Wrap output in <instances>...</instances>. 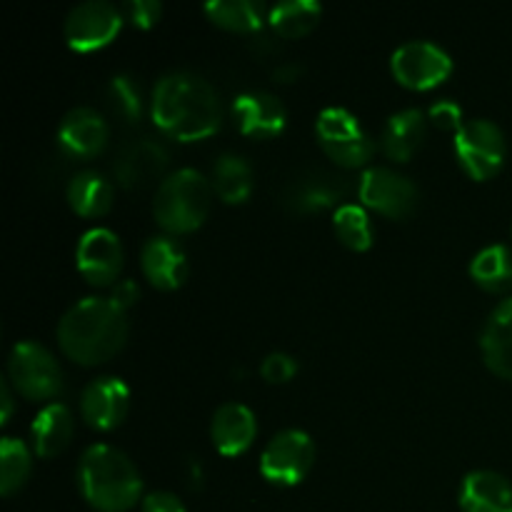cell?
<instances>
[{"label":"cell","mask_w":512,"mask_h":512,"mask_svg":"<svg viewBox=\"0 0 512 512\" xmlns=\"http://www.w3.org/2000/svg\"><path fill=\"white\" fill-rule=\"evenodd\" d=\"M463 512H512V485L495 470H473L460 485Z\"/></svg>","instance_id":"cell-20"},{"label":"cell","mask_w":512,"mask_h":512,"mask_svg":"<svg viewBox=\"0 0 512 512\" xmlns=\"http://www.w3.org/2000/svg\"><path fill=\"white\" fill-rule=\"evenodd\" d=\"M65 198H68L70 208L83 218H100L113 208L115 190L113 183L98 170H80L70 178Z\"/></svg>","instance_id":"cell-24"},{"label":"cell","mask_w":512,"mask_h":512,"mask_svg":"<svg viewBox=\"0 0 512 512\" xmlns=\"http://www.w3.org/2000/svg\"><path fill=\"white\" fill-rule=\"evenodd\" d=\"M33 470V455H30L28 445L20 438H3L0 443V493L10 498L18 493L30 478Z\"/></svg>","instance_id":"cell-30"},{"label":"cell","mask_w":512,"mask_h":512,"mask_svg":"<svg viewBox=\"0 0 512 512\" xmlns=\"http://www.w3.org/2000/svg\"><path fill=\"white\" fill-rule=\"evenodd\" d=\"M233 118L243 135L268 140L283 133L285 123H288V110H285L283 100L270 90H245V93L235 95Z\"/></svg>","instance_id":"cell-16"},{"label":"cell","mask_w":512,"mask_h":512,"mask_svg":"<svg viewBox=\"0 0 512 512\" xmlns=\"http://www.w3.org/2000/svg\"><path fill=\"white\" fill-rule=\"evenodd\" d=\"M455 158L473 180H488L503 168L505 135L493 120H465L453 138Z\"/></svg>","instance_id":"cell-7"},{"label":"cell","mask_w":512,"mask_h":512,"mask_svg":"<svg viewBox=\"0 0 512 512\" xmlns=\"http://www.w3.org/2000/svg\"><path fill=\"white\" fill-rule=\"evenodd\" d=\"M143 273L155 288L175 290L188 278V253L173 235H153L140 250Z\"/></svg>","instance_id":"cell-18"},{"label":"cell","mask_w":512,"mask_h":512,"mask_svg":"<svg viewBox=\"0 0 512 512\" xmlns=\"http://www.w3.org/2000/svg\"><path fill=\"white\" fill-rule=\"evenodd\" d=\"M260 373L268 383H288L295 373H298V363H295L293 355L288 353H270L268 358L260 365Z\"/></svg>","instance_id":"cell-33"},{"label":"cell","mask_w":512,"mask_h":512,"mask_svg":"<svg viewBox=\"0 0 512 512\" xmlns=\"http://www.w3.org/2000/svg\"><path fill=\"white\" fill-rule=\"evenodd\" d=\"M8 380L23 398L50 400L63 390V370L45 345L23 340L8 358Z\"/></svg>","instance_id":"cell-6"},{"label":"cell","mask_w":512,"mask_h":512,"mask_svg":"<svg viewBox=\"0 0 512 512\" xmlns=\"http://www.w3.org/2000/svg\"><path fill=\"white\" fill-rule=\"evenodd\" d=\"M203 10L215 25L225 30H238V33L263 30L265 8L258 0H210Z\"/></svg>","instance_id":"cell-27"},{"label":"cell","mask_w":512,"mask_h":512,"mask_svg":"<svg viewBox=\"0 0 512 512\" xmlns=\"http://www.w3.org/2000/svg\"><path fill=\"white\" fill-rule=\"evenodd\" d=\"M315 463V443L305 430L288 428L273 435L260 455V473L268 483L290 485L303 483Z\"/></svg>","instance_id":"cell-8"},{"label":"cell","mask_w":512,"mask_h":512,"mask_svg":"<svg viewBox=\"0 0 512 512\" xmlns=\"http://www.w3.org/2000/svg\"><path fill=\"white\" fill-rule=\"evenodd\" d=\"M480 350L485 365L498 378L512 380V298L503 300L485 320L480 333Z\"/></svg>","instance_id":"cell-21"},{"label":"cell","mask_w":512,"mask_h":512,"mask_svg":"<svg viewBox=\"0 0 512 512\" xmlns=\"http://www.w3.org/2000/svg\"><path fill=\"white\" fill-rule=\"evenodd\" d=\"M108 138V120L88 105L68 110L58 125V145L73 158H95L108 145Z\"/></svg>","instance_id":"cell-17"},{"label":"cell","mask_w":512,"mask_h":512,"mask_svg":"<svg viewBox=\"0 0 512 512\" xmlns=\"http://www.w3.org/2000/svg\"><path fill=\"white\" fill-rule=\"evenodd\" d=\"M303 73H305L303 65L293 63V60H285V63H280L278 68L273 70V75L278 83H295V80H300V75Z\"/></svg>","instance_id":"cell-37"},{"label":"cell","mask_w":512,"mask_h":512,"mask_svg":"<svg viewBox=\"0 0 512 512\" xmlns=\"http://www.w3.org/2000/svg\"><path fill=\"white\" fill-rule=\"evenodd\" d=\"M105 103H108L110 113L120 120V123L135 125L143 118L145 98H143V85L138 78L128 73L113 75L105 85Z\"/></svg>","instance_id":"cell-29"},{"label":"cell","mask_w":512,"mask_h":512,"mask_svg":"<svg viewBox=\"0 0 512 512\" xmlns=\"http://www.w3.org/2000/svg\"><path fill=\"white\" fill-rule=\"evenodd\" d=\"M210 185H213V190L225 203H245L250 193H253V168H250V163L243 155L223 153L215 158Z\"/></svg>","instance_id":"cell-25"},{"label":"cell","mask_w":512,"mask_h":512,"mask_svg":"<svg viewBox=\"0 0 512 512\" xmlns=\"http://www.w3.org/2000/svg\"><path fill=\"white\" fill-rule=\"evenodd\" d=\"M348 185L343 178L328 173V170H303L280 190V205L288 208L290 213L310 215L330 208L345 198Z\"/></svg>","instance_id":"cell-13"},{"label":"cell","mask_w":512,"mask_h":512,"mask_svg":"<svg viewBox=\"0 0 512 512\" xmlns=\"http://www.w3.org/2000/svg\"><path fill=\"white\" fill-rule=\"evenodd\" d=\"M390 70L405 88L430 90L448 80L453 73V58L433 40H408L393 50Z\"/></svg>","instance_id":"cell-9"},{"label":"cell","mask_w":512,"mask_h":512,"mask_svg":"<svg viewBox=\"0 0 512 512\" xmlns=\"http://www.w3.org/2000/svg\"><path fill=\"white\" fill-rule=\"evenodd\" d=\"M333 230L340 243L350 250L363 253V250H368L373 245V223H370V215L363 205H338L333 215Z\"/></svg>","instance_id":"cell-31"},{"label":"cell","mask_w":512,"mask_h":512,"mask_svg":"<svg viewBox=\"0 0 512 512\" xmlns=\"http://www.w3.org/2000/svg\"><path fill=\"white\" fill-rule=\"evenodd\" d=\"M258 435V420L255 413L243 403H225L215 410L210 423V438L220 455H243Z\"/></svg>","instance_id":"cell-19"},{"label":"cell","mask_w":512,"mask_h":512,"mask_svg":"<svg viewBox=\"0 0 512 512\" xmlns=\"http://www.w3.org/2000/svg\"><path fill=\"white\" fill-rule=\"evenodd\" d=\"M140 512H185L183 500L168 490H155V493L145 495Z\"/></svg>","instance_id":"cell-35"},{"label":"cell","mask_w":512,"mask_h":512,"mask_svg":"<svg viewBox=\"0 0 512 512\" xmlns=\"http://www.w3.org/2000/svg\"><path fill=\"white\" fill-rule=\"evenodd\" d=\"M125 340L128 318L110 298L90 295L78 300L58 323L60 350L80 365L105 363L123 350Z\"/></svg>","instance_id":"cell-2"},{"label":"cell","mask_w":512,"mask_h":512,"mask_svg":"<svg viewBox=\"0 0 512 512\" xmlns=\"http://www.w3.org/2000/svg\"><path fill=\"white\" fill-rule=\"evenodd\" d=\"M75 433V420L68 405L50 403L35 415L30 425V438H33V450L40 458H55L70 445Z\"/></svg>","instance_id":"cell-23"},{"label":"cell","mask_w":512,"mask_h":512,"mask_svg":"<svg viewBox=\"0 0 512 512\" xmlns=\"http://www.w3.org/2000/svg\"><path fill=\"white\" fill-rule=\"evenodd\" d=\"M150 115L165 135L193 143L220 128L223 108L210 80L193 70H170L153 85Z\"/></svg>","instance_id":"cell-1"},{"label":"cell","mask_w":512,"mask_h":512,"mask_svg":"<svg viewBox=\"0 0 512 512\" xmlns=\"http://www.w3.org/2000/svg\"><path fill=\"white\" fill-rule=\"evenodd\" d=\"M213 185L200 170L180 168L165 175L155 190L153 215L170 235L193 233L208 218Z\"/></svg>","instance_id":"cell-4"},{"label":"cell","mask_w":512,"mask_h":512,"mask_svg":"<svg viewBox=\"0 0 512 512\" xmlns=\"http://www.w3.org/2000/svg\"><path fill=\"white\" fill-rule=\"evenodd\" d=\"M470 278L488 293H512V248L495 243L470 260Z\"/></svg>","instance_id":"cell-26"},{"label":"cell","mask_w":512,"mask_h":512,"mask_svg":"<svg viewBox=\"0 0 512 512\" xmlns=\"http://www.w3.org/2000/svg\"><path fill=\"white\" fill-rule=\"evenodd\" d=\"M78 485L83 498L100 512H128L140 500L143 480L123 450L90 445L80 458Z\"/></svg>","instance_id":"cell-3"},{"label":"cell","mask_w":512,"mask_h":512,"mask_svg":"<svg viewBox=\"0 0 512 512\" xmlns=\"http://www.w3.org/2000/svg\"><path fill=\"white\" fill-rule=\"evenodd\" d=\"M123 15L135 28H153L163 15V3H158V0H128L123 5Z\"/></svg>","instance_id":"cell-32"},{"label":"cell","mask_w":512,"mask_h":512,"mask_svg":"<svg viewBox=\"0 0 512 512\" xmlns=\"http://www.w3.org/2000/svg\"><path fill=\"white\" fill-rule=\"evenodd\" d=\"M140 288L133 278H120L118 283L110 285V300L118 305L120 310H128L130 305L138 303Z\"/></svg>","instance_id":"cell-36"},{"label":"cell","mask_w":512,"mask_h":512,"mask_svg":"<svg viewBox=\"0 0 512 512\" xmlns=\"http://www.w3.org/2000/svg\"><path fill=\"white\" fill-rule=\"evenodd\" d=\"M170 163V150L155 138L128 140L115 153L113 175L123 188H145L165 173Z\"/></svg>","instance_id":"cell-14"},{"label":"cell","mask_w":512,"mask_h":512,"mask_svg":"<svg viewBox=\"0 0 512 512\" xmlns=\"http://www.w3.org/2000/svg\"><path fill=\"white\" fill-rule=\"evenodd\" d=\"M123 18V10L108 0H85L75 5L65 18V40L78 53L105 48L120 33Z\"/></svg>","instance_id":"cell-11"},{"label":"cell","mask_w":512,"mask_h":512,"mask_svg":"<svg viewBox=\"0 0 512 512\" xmlns=\"http://www.w3.org/2000/svg\"><path fill=\"white\" fill-rule=\"evenodd\" d=\"M425 133H428V118H425L423 110L403 108L385 120L380 145H383V153L390 160L405 163V160H410L418 153V148L425 140Z\"/></svg>","instance_id":"cell-22"},{"label":"cell","mask_w":512,"mask_h":512,"mask_svg":"<svg viewBox=\"0 0 512 512\" xmlns=\"http://www.w3.org/2000/svg\"><path fill=\"white\" fill-rule=\"evenodd\" d=\"M75 263L90 285H115L123 270V243L110 228H90L80 235Z\"/></svg>","instance_id":"cell-12"},{"label":"cell","mask_w":512,"mask_h":512,"mask_svg":"<svg viewBox=\"0 0 512 512\" xmlns=\"http://www.w3.org/2000/svg\"><path fill=\"white\" fill-rule=\"evenodd\" d=\"M0 405H3V413H0V423H8L10 415H13V393H10V380L0 383Z\"/></svg>","instance_id":"cell-38"},{"label":"cell","mask_w":512,"mask_h":512,"mask_svg":"<svg viewBox=\"0 0 512 512\" xmlns=\"http://www.w3.org/2000/svg\"><path fill=\"white\" fill-rule=\"evenodd\" d=\"M430 120H433L438 128L443 130H453V133H458L460 128H463V108H460L455 100L450 98H443V100H435L433 105H430L428 110Z\"/></svg>","instance_id":"cell-34"},{"label":"cell","mask_w":512,"mask_h":512,"mask_svg":"<svg viewBox=\"0 0 512 512\" xmlns=\"http://www.w3.org/2000/svg\"><path fill=\"white\" fill-rule=\"evenodd\" d=\"M358 195L365 208L385 215V218L403 220L418 208V185L408 175L398 173L385 165H373L360 175Z\"/></svg>","instance_id":"cell-10"},{"label":"cell","mask_w":512,"mask_h":512,"mask_svg":"<svg viewBox=\"0 0 512 512\" xmlns=\"http://www.w3.org/2000/svg\"><path fill=\"white\" fill-rule=\"evenodd\" d=\"M315 133L328 158L340 168H363L375 153V140L348 108L330 105L320 110Z\"/></svg>","instance_id":"cell-5"},{"label":"cell","mask_w":512,"mask_h":512,"mask_svg":"<svg viewBox=\"0 0 512 512\" xmlns=\"http://www.w3.org/2000/svg\"><path fill=\"white\" fill-rule=\"evenodd\" d=\"M323 8L315 0H283L268 13L270 28L280 38H300L318 25Z\"/></svg>","instance_id":"cell-28"},{"label":"cell","mask_w":512,"mask_h":512,"mask_svg":"<svg viewBox=\"0 0 512 512\" xmlns=\"http://www.w3.org/2000/svg\"><path fill=\"white\" fill-rule=\"evenodd\" d=\"M130 410V388L115 375L90 380L80 395L83 420L95 430H113L125 420Z\"/></svg>","instance_id":"cell-15"}]
</instances>
